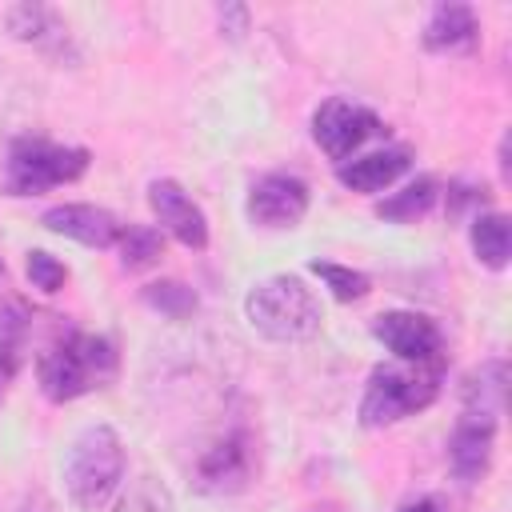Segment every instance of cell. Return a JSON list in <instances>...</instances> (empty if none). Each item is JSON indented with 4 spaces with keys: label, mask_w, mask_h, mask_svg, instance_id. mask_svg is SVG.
<instances>
[{
    "label": "cell",
    "mask_w": 512,
    "mask_h": 512,
    "mask_svg": "<svg viewBox=\"0 0 512 512\" xmlns=\"http://www.w3.org/2000/svg\"><path fill=\"white\" fill-rule=\"evenodd\" d=\"M216 20H220V32H224L228 40H240V36L248 32V24H252V12H248L244 4H220V8H216Z\"/></svg>",
    "instance_id": "cell-25"
},
{
    "label": "cell",
    "mask_w": 512,
    "mask_h": 512,
    "mask_svg": "<svg viewBox=\"0 0 512 512\" xmlns=\"http://www.w3.org/2000/svg\"><path fill=\"white\" fill-rule=\"evenodd\" d=\"M372 336L404 364H424V360H436L440 348H444V336L436 328L432 316L424 312H412V308H392V312H380L372 320Z\"/></svg>",
    "instance_id": "cell-10"
},
{
    "label": "cell",
    "mask_w": 512,
    "mask_h": 512,
    "mask_svg": "<svg viewBox=\"0 0 512 512\" xmlns=\"http://www.w3.org/2000/svg\"><path fill=\"white\" fill-rule=\"evenodd\" d=\"M444 388V356L424 364H376L368 372L364 396H360V424L364 428H388L396 420H408L424 412Z\"/></svg>",
    "instance_id": "cell-3"
},
{
    "label": "cell",
    "mask_w": 512,
    "mask_h": 512,
    "mask_svg": "<svg viewBox=\"0 0 512 512\" xmlns=\"http://www.w3.org/2000/svg\"><path fill=\"white\" fill-rule=\"evenodd\" d=\"M124 440L112 424H88L84 432H76V440L68 444L64 456V488L68 500L80 512H100L116 500L120 484H124Z\"/></svg>",
    "instance_id": "cell-2"
},
{
    "label": "cell",
    "mask_w": 512,
    "mask_h": 512,
    "mask_svg": "<svg viewBox=\"0 0 512 512\" xmlns=\"http://www.w3.org/2000/svg\"><path fill=\"white\" fill-rule=\"evenodd\" d=\"M468 244L472 256L488 268V272H504L508 256H512V224L504 212H476L472 228H468Z\"/></svg>",
    "instance_id": "cell-16"
},
{
    "label": "cell",
    "mask_w": 512,
    "mask_h": 512,
    "mask_svg": "<svg viewBox=\"0 0 512 512\" xmlns=\"http://www.w3.org/2000/svg\"><path fill=\"white\" fill-rule=\"evenodd\" d=\"M504 384H508L504 360L480 364V368L468 376V384H464V408H480V412L500 416V408H504Z\"/></svg>",
    "instance_id": "cell-21"
},
{
    "label": "cell",
    "mask_w": 512,
    "mask_h": 512,
    "mask_svg": "<svg viewBox=\"0 0 512 512\" xmlns=\"http://www.w3.org/2000/svg\"><path fill=\"white\" fill-rule=\"evenodd\" d=\"M28 328H32V316L20 300H8L0 308V376H12L24 360V348H28Z\"/></svg>",
    "instance_id": "cell-19"
},
{
    "label": "cell",
    "mask_w": 512,
    "mask_h": 512,
    "mask_svg": "<svg viewBox=\"0 0 512 512\" xmlns=\"http://www.w3.org/2000/svg\"><path fill=\"white\" fill-rule=\"evenodd\" d=\"M252 440L244 432H224L220 440H212L192 468V484L204 496H236L248 488L252 480Z\"/></svg>",
    "instance_id": "cell-8"
},
{
    "label": "cell",
    "mask_w": 512,
    "mask_h": 512,
    "mask_svg": "<svg viewBox=\"0 0 512 512\" xmlns=\"http://www.w3.org/2000/svg\"><path fill=\"white\" fill-rule=\"evenodd\" d=\"M40 224L56 236L84 244V248H116V240L124 232V224L100 204H52L40 216Z\"/></svg>",
    "instance_id": "cell-12"
},
{
    "label": "cell",
    "mask_w": 512,
    "mask_h": 512,
    "mask_svg": "<svg viewBox=\"0 0 512 512\" xmlns=\"http://www.w3.org/2000/svg\"><path fill=\"white\" fill-rule=\"evenodd\" d=\"M376 136H384V120H380L372 108L356 104V100L332 96V100H324V104L312 112V140H316L320 152H324L328 160H336V164L360 156V148H364L368 140H376Z\"/></svg>",
    "instance_id": "cell-6"
},
{
    "label": "cell",
    "mask_w": 512,
    "mask_h": 512,
    "mask_svg": "<svg viewBox=\"0 0 512 512\" xmlns=\"http://www.w3.org/2000/svg\"><path fill=\"white\" fill-rule=\"evenodd\" d=\"M0 276H4V260H0Z\"/></svg>",
    "instance_id": "cell-28"
},
{
    "label": "cell",
    "mask_w": 512,
    "mask_h": 512,
    "mask_svg": "<svg viewBox=\"0 0 512 512\" xmlns=\"http://www.w3.org/2000/svg\"><path fill=\"white\" fill-rule=\"evenodd\" d=\"M308 204H312V192L296 172H264L248 188L244 212L256 228L280 232V228H296L308 216Z\"/></svg>",
    "instance_id": "cell-7"
},
{
    "label": "cell",
    "mask_w": 512,
    "mask_h": 512,
    "mask_svg": "<svg viewBox=\"0 0 512 512\" xmlns=\"http://www.w3.org/2000/svg\"><path fill=\"white\" fill-rule=\"evenodd\" d=\"M116 252H120V264L128 272H144V268L160 264V256H164V232L152 228V224H124V232L116 240Z\"/></svg>",
    "instance_id": "cell-18"
},
{
    "label": "cell",
    "mask_w": 512,
    "mask_h": 512,
    "mask_svg": "<svg viewBox=\"0 0 512 512\" xmlns=\"http://www.w3.org/2000/svg\"><path fill=\"white\" fill-rule=\"evenodd\" d=\"M492 448H496V416L480 412V408H464L448 436V464H452L456 480H464V484L480 480L492 464Z\"/></svg>",
    "instance_id": "cell-11"
},
{
    "label": "cell",
    "mask_w": 512,
    "mask_h": 512,
    "mask_svg": "<svg viewBox=\"0 0 512 512\" xmlns=\"http://www.w3.org/2000/svg\"><path fill=\"white\" fill-rule=\"evenodd\" d=\"M500 172H504V180H508V140H500Z\"/></svg>",
    "instance_id": "cell-27"
},
{
    "label": "cell",
    "mask_w": 512,
    "mask_h": 512,
    "mask_svg": "<svg viewBox=\"0 0 512 512\" xmlns=\"http://www.w3.org/2000/svg\"><path fill=\"white\" fill-rule=\"evenodd\" d=\"M436 200H440L436 176H416V180H408L400 192L384 196V200L376 204V216L388 220V224H416V220H424V216L436 208Z\"/></svg>",
    "instance_id": "cell-17"
},
{
    "label": "cell",
    "mask_w": 512,
    "mask_h": 512,
    "mask_svg": "<svg viewBox=\"0 0 512 512\" xmlns=\"http://www.w3.org/2000/svg\"><path fill=\"white\" fill-rule=\"evenodd\" d=\"M148 204H152V216H156L160 232H168L176 244H184L192 252H204L208 248V216L184 192L180 180H172V176L152 180L148 184Z\"/></svg>",
    "instance_id": "cell-9"
},
{
    "label": "cell",
    "mask_w": 512,
    "mask_h": 512,
    "mask_svg": "<svg viewBox=\"0 0 512 512\" xmlns=\"http://www.w3.org/2000/svg\"><path fill=\"white\" fill-rule=\"evenodd\" d=\"M400 512H444V504H440L436 496H420V500H412V504H404Z\"/></svg>",
    "instance_id": "cell-26"
},
{
    "label": "cell",
    "mask_w": 512,
    "mask_h": 512,
    "mask_svg": "<svg viewBox=\"0 0 512 512\" xmlns=\"http://www.w3.org/2000/svg\"><path fill=\"white\" fill-rule=\"evenodd\" d=\"M244 316L256 328V336L272 344H304L324 328L320 296L296 272L256 280L244 296Z\"/></svg>",
    "instance_id": "cell-1"
},
{
    "label": "cell",
    "mask_w": 512,
    "mask_h": 512,
    "mask_svg": "<svg viewBox=\"0 0 512 512\" xmlns=\"http://www.w3.org/2000/svg\"><path fill=\"white\" fill-rule=\"evenodd\" d=\"M4 28H8L12 40H20V44H28L36 52H48V56H64L68 44H72L68 24L60 20V12H52L48 4H36V0L12 4L4 12Z\"/></svg>",
    "instance_id": "cell-14"
},
{
    "label": "cell",
    "mask_w": 512,
    "mask_h": 512,
    "mask_svg": "<svg viewBox=\"0 0 512 512\" xmlns=\"http://www.w3.org/2000/svg\"><path fill=\"white\" fill-rule=\"evenodd\" d=\"M24 272H28L32 288H40L44 296H52V292H60V288L68 284V268H64V260H56V256L44 252V248H32V252H28Z\"/></svg>",
    "instance_id": "cell-24"
},
{
    "label": "cell",
    "mask_w": 512,
    "mask_h": 512,
    "mask_svg": "<svg viewBox=\"0 0 512 512\" xmlns=\"http://www.w3.org/2000/svg\"><path fill=\"white\" fill-rule=\"evenodd\" d=\"M308 272L320 276V284H324L340 304L364 300V296L372 292V280H368L360 268H348V264H336V260H312Z\"/></svg>",
    "instance_id": "cell-22"
},
{
    "label": "cell",
    "mask_w": 512,
    "mask_h": 512,
    "mask_svg": "<svg viewBox=\"0 0 512 512\" xmlns=\"http://www.w3.org/2000/svg\"><path fill=\"white\" fill-rule=\"evenodd\" d=\"M112 376H116V348L108 336H92V332H72L36 360L40 392L52 404L80 400L84 392L104 388Z\"/></svg>",
    "instance_id": "cell-4"
},
{
    "label": "cell",
    "mask_w": 512,
    "mask_h": 512,
    "mask_svg": "<svg viewBox=\"0 0 512 512\" xmlns=\"http://www.w3.org/2000/svg\"><path fill=\"white\" fill-rule=\"evenodd\" d=\"M112 512H176V500L156 476H136L124 492H116Z\"/></svg>",
    "instance_id": "cell-23"
},
{
    "label": "cell",
    "mask_w": 512,
    "mask_h": 512,
    "mask_svg": "<svg viewBox=\"0 0 512 512\" xmlns=\"http://www.w3.org/2000/svg\"><path fill=\"white\" fill-rule=\"evenodd\" d=\"M476 36H480L476 12L468 4H456V0L436 4L424 20V32H420L428 52H464L476 44Z\"/></svg>",
    "instance_id": "cell-15"
},
{
    "label": "cell",
    "mask_w": 512,
    "mask_h": 512,
    "mask_svg": "<svg viewBox=\"0 0 512 512\" xmlns=\"http://www.w3.org/2000/svg\"><path fill=\"white\" fill-rule=\"evenodd\" d=\"M140 300L152 312H160L164 320H188L200 308V296L184 280H152V284L140 288Z\"/></svg>",
    "instance_id": "cell-20"
},
{
    "label": "cell",
    "mask_w": 512,
    "mask_h": 512,
    "mask_svg": "<svg viewBox=\"0 0 512 512\" xmlns=\"http://www.w3.org/2000/svg\"><path fill=\"white\" fill-rule=\"evenodd\" d=\"M92 156L76 144H52L44 136H16L4 156V192L8 196H40L60 184H72L88 172Z\"/></svg>",
    "instance_id": "cell-5"
},
{
    "label": "cell",
    "mask_w": 512,
    "mask_h": 512,
    "mask_svg": "<svg viewBox=\"0 0 512 512\" xmlns=\"http://www.w3.org/2000/svg\"><path fill=\"white\" fill-rule=\"evenodd\" d=\"M408 168H412V148L408 144H384V148H372V152H360V156L336 164V180L348 192H384Z\"/></svg>",
    "instance_id": "cell-13"
}]
</instances>
